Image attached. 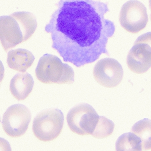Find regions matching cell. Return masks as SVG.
Returning a JSON list of instances; mask_svg holds the SVG:
<instances>
[{"label":"cell","mask_w":151,"mask_h":151,"mask_svg":"<svg viewBox=\"0 0 151 151\" xmlns=\"http://www.w3.org/2000/svg\"><path fill=\"white\" fill-rule=\"evenodd\" d=\"M108 11L107 5L99 1H59L45 29L64 62L80 67L107 53L108 39L115 31L113 22L105 17Z\"/></svg>","instance_id":"6da1fadb"},{"label":"cell","mask_w":151,"mask_h":151,"mask_svg":"<svg viewBox=\"0 0 151 151\" xmlns=\"http://www.w3.org/2000/svg\"><path fill=\"white\" fill-rule=\"evenodd\" d=\"M35 16L27 12H14L0 18V38L4 51L29 40L36 30Z\"/></svg>","instance_id":"7a4b0ae2"},{"label":"cell","mask_w":151,"mask_h":151,"mask_svg":"<svg viewBox=\"0 0 151 151\" xmlns=\"http://www.w3.org/2000/svg\"><path fill=\"white\" fill-rule=\"evenodd\" d=\"M35 75L40 82L45 84H71L74 82L72 68L51 54H45L40 58Z\"/></svg>","instance_id":"3957f363"},{"label":"cell","mask_w":151,"mask_h":151,"mask_svg":"<svg viewBox=\"0 0 151 151\" xmlns=\"http://www.w3.org/2000/svg\"><path fill=\"white\" fill-rule=\"evenodd\" d=\"M63 113L58 109H48L40 112L33 122V131L40 141L48 142L58 137L64 125Z\"/></svg>","instance_id":"277c9868"},{"label":"cell","mask_w":151,"mask_h":151,"mask_svg":"<svg viewBox=\"0 0 151 151\" xmlns=\"http://www.w3.org/2000/svg\"><path fill=\"white\" fill-rule=\"evenodd\" d=\"M99 118L91 106L83 103L77 105L69 111L66 120L69 128L74 133L79 135H92Z\"/></svg>","instance_id":"5b68a950"},{"label":"cell","mask_w":151,"mask_h":151,"mask_svg":"<svg viewBox=\"0 0 151 151\" xmlns=\"http://www.w3.org/2000/svg\"><path fill=\"white\" fill-rule=\"evenodd\" d=\"M129 69L135 73L143 74L151 67V32L139 36L127 57Z\"/></svg>","instance_id":"8992f818"},{"label":"cell","mask_w":151,"mask_h":151,"mask_svg":"<svg viewBox=\"0 0 151 151\" xmlns=\"http://www.w3.org/2000/svg\"><path fill=\"white\" fill-rule=\"evenodd\" d=\"M31 119V112L26 106L20 104L11 106L3 116L4 131L10 137H20L26 132Z\"/></svg>","instance_id":"52a82bcc"},{"label":"cell","mask_w":151,"mask_h":151,"mask_svg":"<svg viewBox=\"0 0 151 151\" xmlns=\"http://www.w3.org/2000/svg\"><path fill=\"white\" fill-rule=\"evenodd\" d=\"M121 26L130 33L136 34L143 30L148 22L147 9L137 1H130L122 6L119 15Z\"/></svg>","instance_id":"ba28073f"},{"label":"cell","mask_w":151,"mask_h":151,"mask_svg":"<svg viewBox=\"0 0 151 151\" xmlns=\"http://www.w3.org/2000/svg\"><path fill=\"white\" fill-rule=\"evenodd\" d=\"M94 78L98 83L105 88L117 87L122 81L123 70L121 65L113 58L98 61L94 67Z\"/></svg>","instance_id":"9c48e42d"},{"label":"cell","mask_w":151,"mask_h":151,"mask_svg":"<svg viewBox=\"0 0 151 151\" xmlns=\"http://www.w3.org/2000/svg\"><path fill=\"white\" fill-rule=\"evenodd\" d=\"M34 82L29 73H18L10 83L9 90L13 97L18 101L25 99L33 90Z\"/></svg>","instance_id":"30bf717a"},{"label":"cell","mask_w":151,"mask_h":151,"mask_svg":"<svg viewBox=\"0 0 151 151\" xmlns=\"http://www.w3.org/2000/svg\"><path fill=\"white\" fill-rule=\"evenodd\" d=\"M35 57L30 51L24 49L12 50L7 56L8 66L19 72L25 73L33 63Z\"/></svg>","instance_id":"8fae6325"},{"label":"cell","mask_w":151,"mask_h":151,"mask_svg":"<svg viewBox=\"0 0 151 151\" xmlns=\"http://www.w3.org/2000/svg\"><path fill=\"white\" fill-rule=\"evenodd\" d=\"M133 134L141 139L142 150H151V120L144 119L136 123L132 128Z\"/></svg>","instance_id":"7c38bea8"},{"label":"cell","mask_w":151,"mask_h":151,"mask_svg":"<svg viewBox=\"0 0 151 151\" xmlns=\"http://www.w3.org/2000/svg\"><path fill=\"white\" fill-rule=\"evenodd\" d=\"M142 141L135 134L127 133L121 136L116 143V151H142Z\"/></svg>","instance_id":"4fadbf2b"},{"label":"cell","mask_w":151,"mask_h":151,"mask_svg":"<svg viewBox=\"0 0 151 151\" xmlns=\"http://www.w3.org/2000/svg\"><path fill=\"white\" fill-rule=\"evenodd\" d=\"M114 128V124L112 121L103 116H100L98 124L92 134L98 139H103L111 136Z\"/></svg>","instance_id":"5bb4252c"},{"label":"cell","mask_w":151,"mask_h":151,"mask_svg":"<svg viewBox=\"0 0 151 151\" xmlns=\"http://www.w3.org/2000/svg\"><path fill=\"white\" fill-rule=\"evenodd\" d=\"M149 7H150V10L151 12V1H149ZM150 19L151 20V13L150 15Z\"/></svg>","instance_id":"9a60e30c"}]
</instances>
